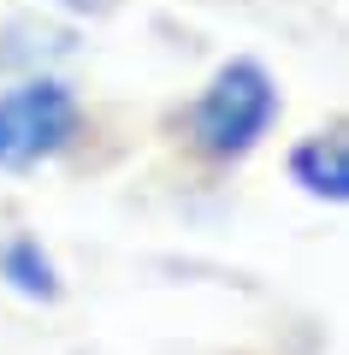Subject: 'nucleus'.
<instances>
[{"label":"nucleus","mask_w":349,"mask_h":355,"mask_svg":"<svg viewBox=\"0 0 349 355\" xmlns=\"http://www.w3.org/2000/svg\"><path fill=\"white\" fill-rule=\"evenodd\" d=\"M83 137V95L60 71L0 89V178H30Z\"/></svg>","instance_id":"f03ea898"},{"label":"nucleus","mask_w":349,"mask_h":355,"mask_svg":"<svg viewBox=\"0 0 349 355\" xmlns=\"http://www.w3.org/2000/svg\"><path fill=\"white\" fill-rule=\"evenodd\" d=\"M48 6H60L65 18H107V12H119V0H48Z\"/></svg>","instance_id":"423d86ee"},{"label":"nucleus","mask_w":349,"mask_h":355,"mask_svg":"<svg viewBox=\"0 0 349 355\" xmlns=\"http://www.w3.org/2000/svg\"><path fill=\"white\" fill-rule=\"evenodd\" d=\"M77 42L83 36H77L71 24H53V18L24 12V18H12V24L0 30V71L6 77H42L60 60H71Z\"/></svg>","instance_id":"20e7f679"},{"label":"nucleus","mask_w":349,"mask_h":355,"mask_svg":"<svg viewBox=\"0 0 349 355\" xmlns=\"http://www.w3.org/2000/svg\"><path fill=\"white\" fill-rule=\"evenodd\" d=\"M278 113H284V95H278V77L266 71L255 53L225 60L207 83L189 95L184 107V142L201 166H243L266 137H273Z\"/></svg>","instance_id":"f257e3e1"},{"label":"nucleus","mask_w":349,"mask_h":355,"mask_svg":"<svg viewBox=\"0 0 349 355\" xmlns=\"http://www.w3.org/2000/svg\"><path fill=\"white\" fill-rule=\"evenodd\" d=\"M284 172H290V184H296L308 202L343 207L349 202V130H343V119H332L325 130H308V137L290 148Z\"/></svg>","instance_id":"7ed1b4c3"},{"label":"nucleus","mask_w":349,"mask_h":355,"mask_svg":"<svg viewBox=\"0 0 349 355\" xmlns=\"http://www.w3.org/2000/svg\"><path fill=\"white\" fill-rule=\"evenodd\" d=\"M0 284L12 296H24V302H42V308H53L65 296V272L53 266L48 243L30 237V231H18V237L0 243Z\"/></svg>","instance_id":"39448f33"}]
</instances>
